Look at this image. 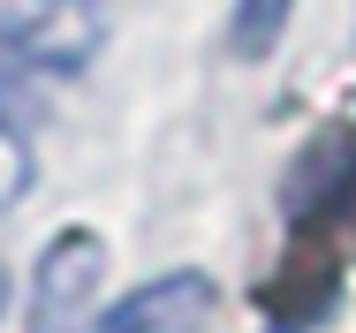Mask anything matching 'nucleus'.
Here are the masks:
<instances>
[{
    "instance_id": "f03ea898",
    "label": "nucleus",
    "mask_w": 356,
    "mask_h": 333,
    "mask_svg": "<svg viewBox=\"0 0 356 333\" xmlns=\"http://www.w3.org/2000/svg\"><path fill=\"white\" fill-rule=\"evenodd\" d=\"M99 273H106V243L99 235H54L31 266V295H23V326L31 333H83V311L99 295Z\"/></svg>"
},
{
    "instance_id": "39448f33",
    "label": "nucleus",
    "mask_w": 356,
    "mask_h": 333,
    "mask_svg": "<svg viewBox=\"0 0 356 333\" xmlns=\"http://www.w3.org/2000/svg\"><path fill=\"white\" fill-rule=\"evenodd\" d=\"M31 190V144H23V129L0 114V204H15Z\"/></svg>"
},
{
    "instance_id": "20e7f679",
    "label": "nucleus",
    "mask_w": 356,
    "mask_h": 333,
    "mask_svg": "<svg viewBox=\"0 0 356 333\" xmlns=\"http://www.w3.org/2000/svg\"><path fill=\"white\" fill-rule=\"evenodd\" d=\"M288 15H296V0H235V23H227L235 61H266V54L281 46Z\"/></svg>"
},
{
    "instance_id": "423d86ee",
    "label": "nucleus",
    "mask_w": 356,
    "mask_h": 333,
    "mask_svg": "<svg viewBox=\"0 0 356 333\" xmlns=\"http://www.w3.org/2000/svg\"><path fill=\"white\" fill-rule=\"evenodd\" d=\"M0 303H8V273H0Z\"/></svg>"
},
{
    "instance_id": "7ed1b4c3",
    "label": "nucleus",
    "mask_w": 356,
    "mask_h": 333,
    "mask_svg": "<svg viewBox=\"0 0 356 333\" xmlns=\"http://www.w3.org/2000/svg\"><path fill=\"white\" fill-rule=\"evenodd\" d=\"M213 303H220V288L205 273H159V280L129 288L122 303H106L83 333H205Z\"/></svg>"
},
{
    "instance_id": "f257e3e1",
    "label": "nucleus",
    "mask_w": 356,
    "mask_h": 333,
    "mask_svg": "<svg viewBox=\"0 0 356 333\" xmlns=\"http://www.w3.org/2000/svg\"><path fill=\"white\" fill-rule=\"evenodd\" d=\"M99 0H0V68L8 76H76L99 54Z\"/></svg>"
}]
</instances>
